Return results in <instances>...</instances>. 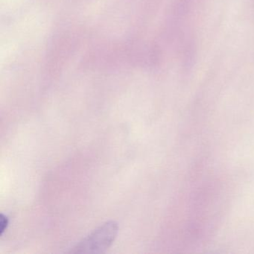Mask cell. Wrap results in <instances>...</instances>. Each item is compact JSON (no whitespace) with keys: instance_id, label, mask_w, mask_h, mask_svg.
<instances>
[{"instance_id":"1","label":"cell","mask_w":254,"mask_h":254,"mask_svg":"<svg viewBox=\"0 0 254 254\" xmlns=\"http://www.w3.org/2000/svg\"><path fill=\"white\" fill-rule=\"evenodd\" d=\"M118 233V225L109 221L95 230L81 241L71 253L73 254H102L110 248Z\"/></svg>"},{"instance_id":"2","label":"cell","mask_w":254,"mask_h":254,"mask_svg":"<svg viewBox=\"0 0 254 254\" xmlns=\"http://www.w3.org/2000/svg\"><path fill=\"white\" fill-rule=\"evenodd\" d=\"M8 224V219L6 216L4 215H1V218H0V231H1V235L5 231V229L7 228V226Z\"/></svg>"}]
</instances>
